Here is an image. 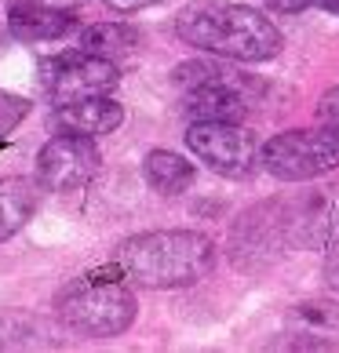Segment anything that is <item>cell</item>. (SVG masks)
Listing matches in <instances>:
<instances>
[{
  "label": "cell",
  "mask_w": 339,
  "mask_h": 353,
  "mask_svg": "<svg viewBox=\"0 0 339 353\" xmlns=\"http://www.w3.org/2000/svg\"><path fill=\"white\" fill-rule=\"evenodd\" d=\"M190 153L219 175H244L255 161V142L233 121H193L186 132Z\"/></svg>",
  "instance_id": "obj_7"
},
{
  "label": "cell",
  "mask_w": 339,
  "mask_h": 353,
  "mask_svg": "<svg viewBox=\"0 0 339 353\" xmlns=\"http://www.w3.org/2000/svg\"><path fill=\"white\" fill-rule=\"evenodd\" d=\"M124 121L121 102H113L110 95H95V99H81V102H66L55 106V128L59 132H73V135H106L117 132Z\"/></svg>",
  "instance_id": "obj_11"
},
{
  "label": "cell",
  "mask_w": 339,
  "mask_h": 353,
  "mask_svg": "<svg viewBox=\"0 0 339 353\" xmlns=\"http://www.w3.org/2000/svg\"><path fill=\"white\" fill-rule=\"evenodd\" d=\"M212 241L193 230H157L128 237L117 252V266L142 288H186L212 270Z\"/></svg>",
  "instance_id": "obj_2"
},
{
  "label": "cell",
  "mask_w": 339,
  "mask_h": 353,
  "mask_svg": "<svg viewBox=\"0 0 339 353\" xmlns=\"http://www.w3.org/2000/svg\"><path fill=\"white\" fill-rule=\"evenodd\" d=\"M19 346H30V339H26V324L11 321V317H0V350H19Z\"/></svg>",
  "instance_id": "obj_17"
},
{
  "label": "cell",
  "mask_w": 339,
  "mask_h": 353,
  "mask_svg": "<svg viewBox=\"0 0 339 353\" xmlns=\"http://www.w3.org/2000/svg\"><path fill=\"white\" fill-rule=\"evenodd\" d=\"M263 168L284 182H307L329 175L332 168H339V135L329 132L325 124L281 132L263 146Z\"/></svg>",
  "instance_id": "obj_4"
},
{
  "label": "cell",
  "mask_w": 339,
  "mask_h": 353,
  "mask_svg": "<svg viewBox=\"0 0 339 353\" xmlns=\"http://www.w3.org/2000/svg\"><path fill=\"white\" fill-rule=\"evenodd\" d=\"M59 317L70 332L88 339H113L132 328L135 295L121 281L84 277L59 295Z\"/></svg>",
  "instance_id": "obj_3"
},
{
  "label": "cell",
  "mask_w": 339,
  "mask_h": 353,
  "mask_svg": "<svg viewBox=\"0 0 339 353\" xmlns=\"http://www.w3.org/2000/svg\"><path fill=\"white\" fill-rule=\"evenodd\" d=\"M142 175H146V182L157 193H164V197H175V193H182L193 182V164L182 161L179 153H168V150H153L146 161H142Z\"/></svg>",
  "instance_id": "obj_14"
},
{
  "label": "cell",
  "mask_w": 339,
  "mask_h": 353,
  "mask_svg": "<svg viewBox=\"0 0 339 353\" xmlns=\"http://www.w3.org/2000/svg\"><path fill=\"white\" fill-rule=\"evenodd\" d=\"M77 48L88 51V55H99V59H124L139 48V33L132 26H121V22H99V26H88V30L77 37Z\"/></svg>",
  "instance_id": "obj_13"
},
{
  "label": "cell",
  "mask_w": 339,
  "mask_h": 353,
  "mask_svg": "<svg viewBox=\"0 0 339 353\" xmlns=\"http://www.w3.org/2000/svg\"><path fill=\"white\" fill-rule=\"evenodd\" d=\"M26 113H30V102L19 99V95H11V91H0V142H4L22 124Z\"/></svg>",
  "instance_id": "obj_15"
},
{
  "label": "cell",
  "mask_w": 339,
  "mask_h": 353,
  "mask_svg": "<svg viewBox=\"0 0 339 353\" xmlns=\"http://www.w3.org/2000/svg\"><path fill=\"white\" fill-rule=\"evenodd\" d=\"M37 204H41V190L30 179H0V241L15 237V233L33 219Z\"/></svg>",
  "instance_id": "obj_12"
},
{
  "label": "cell",
  "mask_w": 339,
  "mask_h": 353,
  "mask_svg": "<svg viewBox=\"0 0 339 353\" xmlns=\"http://www.w3.org/2000/svg\"><path fill=\"white\" fill-rule=\"evenodd\" d=\"M318 8H325L329 15H339V0H318Z\"/></svg>",
  "instance_id": "obj_22"
},
{
  "label": "cell",
  "mask_w": 339,
  "mask_h": 353,
  "mask_svg": "<svg viewBox=\"0 0 339 353\" xmlns=\"http://www.w3.org/2000/svg\"><path fill=\"white\" fill-rule=\"evenodd\" d=\"M106 4L113 8V11H139V8H150V4H161V0H106Z\"/></svg>",
  "instance_id": "obj_20"
},
{
  "label": "cell",
  "mask_w": 339,
  "mask_h": 353,
  "mask_svg": "<svg viewBox=\"0 0 339 353\" xmlns=\"http://www.w3.org/2000/svg\"><path fill=\"white\" fill-rule=\"evenodd\" d=\"M339 233V186L303 193L281 215V237L299 248H325Z\"/></svg>",
  "instance_id": "obj_8"
},
{
  "label": "cell",
  "mask_w": 339,
  "mask_h": 353,
  "mask_svg": "<svg viewBox=\"0 0 339 353\" xmlns=\"http://www.w3.org/2000/svg\"><path fill=\"white\" fill-rule=\"evenodd\" d=\"M325 277H329V284L339 292V241L329 244V259H325Z\"/></svg>",
  "instance_id": "obj_19"
},
{
  "label": "cell",
  "mask_w": 339,
  "mask_h": 353,
  "mask_svg": "<svg viewBox=\"0 0 339 353\" xmlns=\"http://www.w3.org/2000/svg\"><path fill=\"white\" fill-rule=\"evenodd\" d=\"M284 343L299 350L339 346V303H299L284 317Z\"/></svg>",
  "instance_id": "obj_9"
},
{
  "label": "cell",
  "mask_w": 339,
  "mask_h": 353,
  "mask_svg": "<svg viewBox=\"0 0 339 353\" xmlns=\"http://www.w3.org/2000/svg\"><path fill=\"white\" fill-rule=\"evenodd\" d=\"M99 172V150L91 135H73L62 132L48 139L41 153H37V182L51 193H70L81 190L91 175Z\"/></svg>",
  "instance_id": "obj_6"
},
{
  "label": "cell",
  "mask_w": 339,
  "mask_h": 353,
  "mask_svg": "<svg viewBox=\"0 0 339 353\" xmlns=\"http://www.w3.org/2000/svg\"><path fill=\"white\" fill-rule=\"evenodd\" d=\"M263 4L270 11H281V15H296V11H307V8H314L318 0H263Z\"/></svg>",
  "instance_id": "obj_18"
},
{
  "label": "cell",
  "mask_w": 339,
  "mask_h": 353,
  "mask_svg": "<svg viewBox=\"0 0 339 353\" xmlns=\"http://www.w3.org/2000/svg\"><path fill=\"white\" fill-rule=\"evenodd\" d=\"M41 84L51 95L55 106H66V102H81V99H95V95H110L121 81L113 59H99L88 55V51L73 48L66 55H55L51 62L41 66Z\"/></svg>",
  "instance_id": "obj_5"
},
{
  "label": "cell",
  "mask_w": 339,
  "mask_h": 353,
  "mask_svg": "<svg viewBox=\"0 0 339 353\" xmlns=\"http://www.w3.org/2000/svg\"><path fill=\"white\" fill-rule=\"evenodd\" d=\"M182 44L238 62H267L281 51V33L267 15L226 0H197L175 19Z\"/></svg>",
  "instance_id": "obj_1"
},
{
  "label": "cell",
  "mask_w": 339,
  "mask_h": 353,
  "mask_svg": "<svg viewBox=\"0 0 339 353\" xmlns=\"http://www.w3.org/2000/svg\"><path fill=\"white\" fill-rule=\"evenodd\" d=\"M37 4H48V8H59V11H77L84 0H37Z\"/></svg>",
  "instance_id": "obj_21"
},
{
  "label": "cell",
  "mask_w": 339,
  "mask_h": 353,
  "mask_svg": "<svg viewBox=\"0 0 339 353\" xmlns=\"http://www.w3.org/2000/svg\"><path fill=\"white\" fill-rule=\"evenodd\" d=\"M8 30L22 44H48L73 30V15L59 8H48V4H37V0H15L8 8Z\"/></svg>",
  "instance_id": "obj_10"
},
{
  "label": "cell",
  "mask_w": 339,
  "mask_h": 353,
  "mask_svg": "<svg viewBox=\"0 0 339 353\" xmlns=\"http://www.w3.org/2000/svg\"><path fill=\"white\" fill-rule=\"evenodd\" d=\"M318 121L329 128V132L339 135V88H329L318 102Z\"/></svg>",
  "instance_id": "obj_16"
}]
</instances>
